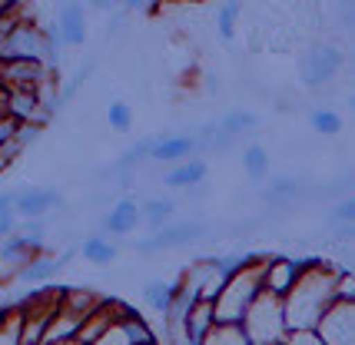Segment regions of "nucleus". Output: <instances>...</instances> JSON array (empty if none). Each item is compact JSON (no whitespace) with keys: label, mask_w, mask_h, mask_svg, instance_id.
Segmentation results:
<instances>
[{"label":"nucleus","mask_w":355,"mask_h":345,"mask_svg":"<svg viewBox=\"0 0 355 345\" xmlns=\"http://www.w3.org/2000/svg\"><path fill=\"white\" fill-rule=\"evenodd\" d=\"M299 183H295V179H276V183H272V186L266 189V196H269V200H286V196H299Z\"/></svg>","instance_id":"31"},{"label":"nucleus","mask_w":355,"mask_h":345,"mask_svg":"<svg viewBox=\"0 0 355 345\" xmlns=\"http://www.w3.org/2000/svg\"><path fill=\"white\" fill-rule=\"evenodd\" d=\"M309 126L319 133V136H339L345 123H342V116L336 110H325V107H319V110H312Z\"/></svg>","instance_id":"24"},{"label":"nucleus","mask_w":355,"mask_h":345,"mask_svg":"<svg viewBox=\"0 0 355 345\" xmlns=\"http://www.w3.org/2000/svg\"><path fill=\"white\" fill-rule=\"evenodd\" d=\"M336 299H342V302H355L352 272H336Z\"/></svg>","instance_id":"32"},{"label":"nucleus","mask_w":355,"mask_h":345,"mask_svg":"<svg viewBox=\"0 0 355 345\" xmlns=\"http://www.w3.org/2000/svg\"><path fill=\"white\" fill-rule=\"evenodd\" d=\"M7 166H10V157H7V153H3V150H0V172L7 170Z\"/></svg>","instance_id":"38"},{"label":"nucleus","mask_w":355,"mask_h":345,"mask_svg":"<svg viewBox=\"0 0 355 345\" xmlns=\"http://www.w3.org/2000/svg\"><path fill=\"white\" fill-rule=\"evenodd\" d=\"M173 213H176V203H173L170 196H153V200H146V203L139 206V220L146 222L150 229L166 226Z\"/></svg>","instance_id":"19"},{"label":"nucleus","mask_w":355,"mask_h":345,"mask_svg":"<svg viewBox=\"0 0 355 345\" xmlns=\"http://www.w3.org/2000/svg\"><path fill=\"white\" fill-rule=\"evenodd\" d=\"M252 259H256V252H252V256H209L206 263H209V266H213V269H216V272H219V276L226 279V276H232L236 269L249 266Z\"/></svg>","instance_id":"27"},{"label":"nucleus","mask_w":355,"mask_h":345,"mask_svg":"<svg viewBox=\"0 0 355 345\" xmlns=\"http://www.w3.org/2000/svg\"><path fill=\"white\" fill-rule=\"evenodd\" d=\"M17 229V213L14 206H0V239L3 236H10Z\"/></svg>","instance_id":"33"},{"label":"nucleus","mask_w":355,"mask_h":345,"mask_svg":"<svg viewBox=\"0 0 355 345\" xmlns=\"http://www.w3.org/2000/svg\"><path fill=\"white\" fill-rule=\"evenodd\" d=\"M139 226V203L133 200V196H123L120 203L110 209L107 216H103V229L113 236H126L133 233Z\"/></svg>","instance_id":"16"},{"label":"nucleus","mask_w":355,"mask_h":345,"mask_svg":"<svg viewBox=\"0 0 355 345\" xmlns=\"http://www.w3.org/2000/svg\"><path fill=\"white\" fill-rule=\"evenodd\" d=\"M256 113H246V110H232L226 113L223 120H216V130H213V140H209V150H223L230 146L236 136H243L246 130H256Z\"/></svg>","instance_id":"12"},{"label":"nucleus","mask_w":355,"mask_h":345,"mask_svg":"<svg viewBox=\"0 0 355 345\" xmlns=\"http://www.w3.org/2000/svg\"><path fill=\"white\" fill-rule=\"evenodd\" d=\"M63 269L60 259H50V256H40V252H33L31 259L24 263V266L17 269V276L14 279H20V283H27V285H40V283H50L57 272Z\"/></svg>","instance_id":"17"},{"label":"nucleus","mask_w":355,"mask_h":345,"mask_svg":"<svg viewBox=\"0 0 355 345\" xmlns=\"http://www.w3.org/2000/svg\"><path fill=\"white\" fill-rule=\"evenodd\" d=\"M17 120L14 116H0V150L7 153V157L14 159L17 157V150H14V136H17Z\"/></svg>","instance_id":"30"},{"label":"nucleus","mask_w":355,"mask_h":345,"mask_svg":"<svg viewBox=\"0 0 355 345\" xmlns=\"http://www.w3.org/2000/svg\"><path fill=\"white\" fill-rule=\"evenodd\" d=\"M202 345H249V335L243 322H216Z\"/></svg>","instance_id":"22"},{"label":"nucleus","mask_w":355,"mask_h":345,"mask_svg":"<svg viewBox=\"0 0 355 345\" xmlns=\"http://www.w3.org/2000/svg\"><path fill=\"white\" fill-rule=\"evenodd\" d=\"M53 206H60V193L50 189V186H33V189H20V193H14L17 220H44Z\"/></svg>","instance_id":"8"},{"label":"nucleus","mask_w":355,"mask_h":345,"mask_svg":"<svg viewBox=\"0 0 355 345\" xmlns=\"http://www.w3.org/2000/svg\"><path fill=\"white\" fill-rule=\"evenodd\" d=\"M332 220L336 222H355V203L352 200H339V206L332 209Z\"/></svg>","instance_id":"34"},{"label":"nucleus","mask_w":355,"mask_h":345,"mask_svg":"<svg viewBox=\"0 0 355 345\" xmlns=\"http://www.w3.org/2000/svg\"><path fill=\"white\" fill-rule=\"evenodd\" d=\"M243 170H246V176L252 183H263L269 176V153H266V146L252 143V146L243 150Z\"/></svg>","instance_id":"23"},{"label":"nucleus","mask_w":355,"mask_h":345,"mask_svg":"<svg viewBox=\"0 0 355 345\" xmlns=\"http://www.w3.org/2000/svg\"><path fill=\"white\" fill-rule=\"evenodd\" d=\"M107 123L116 130V133H130L133 130V107L123 103V100H113L107 110Z\"/></svg>","instance_id":"26"},{"label":"nucleus","mask_w":355,"mask_h":345,"mask_svg":"<svg viewBox=\"0 0 355 345\" xmlns=\"http://www.w3.org/2000/svg\"><path fill=\"white\" fill-rule=\"evenodd\" d=\"M57 37L67 47H80L87 44V7L83 0H67L57 14Z\"/></svg>","instance_id":"10"},{"label":"nucleus","mask_w":355,"mask_h":345,"mask_svg":"<svg viewBox=\"0 0 355 345\" xmlns=\"http://www.w3.org/2000/svg\"><path fill=\"white\" fill-rule=\"evenodd\" d=\"M53 80V70L44 60H7L0 63V83L7 87H40Z\"/></svg>","instance_id":"9"},{"label":"nucleus","mask_w":355,"mask_h":345,"mask_svg":"<svg viewBox=\"0 0 355 345\" xmlns=\"http://www.w3.org/2000/svg\"><path fill=\"white\" fill-rule=\"evenodd\" d=\"M40 133H44V123H20L17 126V136H14V150L17 153H24L27 146L40 140Z\"/></svg>","instance_id":"29"},{"label":"nucleus","mask_w":355,"mask_h":345,"mask_svg":"<svg viewBox=\"0 0 355 345\" xmlns=\"http://www.w3.org/2000/svg\"><path fill=\"white\" fill-rule=\"evenodd\" d=\"M200 143H196V136H186V133H180V136H159L153 143H150V159H156V163H180V159L193 157V150H196Z\"/></svg>","instance_id":"13"},{"label":"nucleus","mask_w":355,"mask_h":345,"mask_svg":"<svg viewBox=\"0 0 355 345\" xmlns=\"http://www.w3.org/2000/svg\"><path fill=\"white\" fill-rule=\"evenodd\" d=\"M209 236V226L206 222H180V226H159L153 229L150 239H139L137 252H163V249H183V246H193Z\"/></svg>","instance_id":"4"},{"label":"nucleus","mask_w":355,"mask_h":345,"mask_svg":"<svg viewBox=\"0 0 355 345\" xmlns=\"http://www.w3.org/2000/svg\"><path fill=\"white\" fill-rule=\"evenodd\" d=\"M176 289H180V279H176V283H166V279H153V283H146V289H143V299H146V306H150L153 312L166 315V309L173 306V296H176Z\"/></svg>","instance_id":"18"},{"label":"nucleus","mask_w":355,"mask_h":345,"mask_svg":"<svg viewBox=\"0 0 355 345\" xmlns=\"http://www.w3.org/2000/svg\"><path fill=\"white\" fill-rule=\"evenodd\" d=\"M77 329H80V315L67 312V309L57 306V312L50 315V322H46L40 345H70V342H77Z\"/></svg>","instance_id":"14"},{"label":"nucleus","mask_w":355,"mask_h":345,"mask_svg":"<svg viewBox=\"0 0 355 345\" xmlns=\"http://www.w3.org/2000/svg\"><path fill=\"white\" fill-rule=\"evenodd\" d=\"M116 246L110 242L107 236H90V239H83V246H80V256L93 263V266H110L113 259H116Z\"/></svg>","instance_id":"20"},{"label":"nucleus","mask_w":355,"mask_h":345,"mask_svg":"<svg viewBox=\"0 0 355 345\" xmlns=\"http://www.w3.org/2000/svg\"><path fill=\"white\" fill-rule=\"evenodd\" d=\"M315 332L322 345H349L355 342V302H342L332 299L325 306V312L315 322Z\"/></svg>","instance_id":"3"},{"label":"nucleus","mask_w":355,"mask_h":345,"mask_svg":"<svg viewBox=\"0 0 355 345\" xmlns=\"http://www.w3.org/2000/svg\"><path fill=\"white\" fill-rule=\"evenodd\" d=\"M206 172H209V166H206V159L200 157H186L180 159V166H173L166 176H163V186H170V189H193V186H200L202 179H206Z\"/></svg>","instance_id":"15"},{"label":"nucleus","mask_w":355,"mask_h":345,"mask_svg":"<svg viewBox=\"0 0 355 345\" xmlns=\"http://www.w3.org/2000/svg\"><path fill=\"white\" fill-rule=\"evenodd\" d=\"M299 272H302V259H289V256H263L259 285H263V292L282 299L295 285Z\"/></svg>","instance_id":"6"},{"label":"nucleus","mask_w":355,"mask_h":345,"mask_svg":"<svg viewBox=\"0 0 355 345\" xmlns=\"http://www.w3.org/2000/svg\"><path fill=\"white\" fill-rule=\"evenodd\" d=\"M96 302H100V296H93L90 289H73V285H63L60 289V309L80 315V319L90 312Z\"/></svg>","instance_id":"21"},{"label":"nucleus","mask_w":355,"mask_h":345,"mask_svg":"<svg viewBox=\"0 0 355 345\" xmlns=\"http://www.w3.org/2000/svg\"><path fill=\"white\" fill-rule=\"evenodd\" d=\"M110 342H116V345H153L156 342V335L153 329L139 319L130 306H120V312H116V319H113V326H110L103 335H100V342L96 345H110Z\"/></svg>","instance_id":"5"},{"label":"nucleus","mask_w":355,"mask_h":345,"mask_svg":"<svg viewBox=\"0 0 355 345\" xmlns=\"http://www.w3.org/2000/svg\"><path fill=\"white\" fill-rule=\"evenodd\" d=\"M342 50L332 44H315L299 57V80L306 87H325L329 80H336V73L342 70Z\"/></svg>","instance_id":"2"},{"label":"nucleus","mask_w":355,"mask_h":345,"mask_svg":"<svg viewBox=\"0 0 355 345\" xmlns=\"http://www.w3.org/2000/svg\"><path fill=\"white\" fill-rule=\"evenodd\" d=\"M239 10H243V3H239V0H226V3L219 7L216 27H219V37H223V40H232V37H236V24H239Z\"/></svg>","instance_id":"25"},{"label":"nucleus","mask_w":355,"mask_h":345,"mask_svg":"<svg viewBox=\"0 0 355 345\" xmlns=\"http://www.w3.org/2000/svg\"><path fill=\"white\" fill-rule=\"evenodd\" d=\"M120 0H90V7H96V10H113Z\"/></svg>","instance_id":"36"},{"label":"nucleus","mask_w":355,"mask_h":345,"mask_svg":"<svg viewBox=\"0 0 355 345\" xmlns=\"http://www.w3.org/2000/svg\"><path fill=\"white\" fill-rule=\"evenodd\" d=\"M7 116L17 123H50V113L40 107V87H7Z\"/></svg>","instance_id":"7"},{"label":"nucleus","mask_w":355,"mask_h":345,"mask_svg":"<svg viewBox=\"0 0 355 345\" xmlns=\"http://www.w3.org/2000/svg\"><path fill=\"white\" fill-rule=\"evenodd\" d=\"M183 339L189 345H202L206 342V335H209V329L216 326V312H213V299H196L193 306H189V312L183 315Z\"/></svg>","instance_id":"11"},{"label":"nucleus","mask_w":355,"mask_h":345,"mask_svg":"<svg viewBox=\"0 0 355 345\" xmlns=\"http://www.w3.org/2000/svg\"><path fill=\"white\" fill-rule=\"evenodd\" d=\"M126 10H133V14H153L156 7H159V0H120Z\"/></svg>","instance_id":"35"},{"label":"nucleus","mask_w":355,"mask_h":345,"mask_svg":"<svg viewBox=\"0 0 355 345\" xmlns=\"http://www.w3.org/2000/svg\"><path fill=\"white\" fill-rule=\"evenodd\" d=\"M0 116H7V83H0Z\"/></svg>","instance_id":"37"},{"label":"nucleus","mask_w":355,"mask_h":345,"mask_svg":"<svg viewBox=\"0 0 355 345\" xmlns=\"http://www.w3.org/2000/svg\"><path fill=\"white\" fill-rule=\"evenodd\" d=\"M243 329L249 335V345H272L282 342V332H286V322H282V299L269 296L259 289V296L249 302L246 315H243Z\"/></svg>","instance_id":"1"},{"label":"nucleus","mask_w":355,"mask_h":345,"mask_svg":"<svg viewBox=\"0 0 355 345\" xmlns=\"http://www.w3.org/2000/svg\"><path fill=\"white\" fill-rule=\"evenodd\" d=\"M150 143H153V136H146V140L133 143L123 157L116 159V170H133V166H139L143 159H150Z\"/></svg>","instance_id":"28"}]
</instances>
